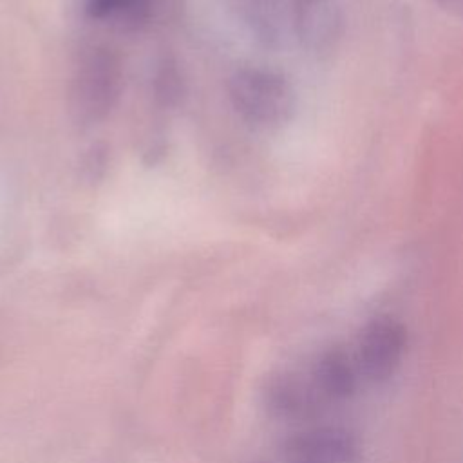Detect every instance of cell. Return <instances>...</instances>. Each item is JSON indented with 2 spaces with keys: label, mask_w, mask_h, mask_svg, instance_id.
Segmentation results:
<instances>
[{
  "label": "cell",
  "mask_w": 463,
  "mask_h": 463,
  "mask_svg": "<svg viewBox=\"0 0 463 463\" xmlns=\"http://www.w3.org/2000/svg\"><path fill=\"white\" fill-rule=\"evenodd\" d=\"M156 90L157 96L165 101V103H174L179 99L181 96V76L177 72L175 67L172 65H163L161 71L156 76Z\"/></svg>",
  "instance_id": "10"
},
{
  "label": "cell",
  "mask_w": 463,
  "mask_h": 463,
  "mask_svg": "<svg viewBox=\"0 0 463 463\" xmlns=\"http://www.w3.org/2000/svg\"><path fill=\"white\" fill-rule=\"evenodd\" d=\"M235 112L250 125L275 128L288 123L295 110V92L289 81L268 69H239L228 83Z\"/></svg>",
  "instance_id": "1"
},
{
  "label": "cell",
  "mask_w": 463,
  "mask_h": 463,
  "mask_svg": "<svg viewBox=\"0 0 463 463\" xmlns=\"http://www.w3.org/2000/svg\"><path fill=\"white\" fill-rule=\"evenodd\" d=\"M85 11L96 20H112L119 27L136 29L150 14V0H87Z\"/></svg>",
  "instance_id": "8"
},
{
  "label": "cell",
  "mask_w": 463,
  "mask_h": 463,
  "mask_svg": "<svg viewBox=\"0 0 463 463\" xmlns=\"http://www.w3.org/2000/svg\"><path fill=\"white\" fill-rule=\"evenodd\" d=\"M121 69L107 51L90 52L78 67L71 89V110L80 125L101 121L119 96Z\"/></svg>",
  "instance_id": "2"
},
{
  "label": "cell",
  "mask_w": 463,
  "mask_h": 463,
  "mask_svg": "<svg viewBox=\"0 0 463 463\" xmlns=\"http://www.w3.org/2000/svg\"><path fill=\"white\" fill-rule=\"evenodd\" d=\"M250 22L262 40H275L280 33V13L277 0H250Z\"/></svg>",
  "instance_id": "9"
},
{
  "label": "cell",
  "mask_w": 463,
  "mask_h": 463,
  "mask_svg": "<svg viewBox=\"0 0 463 463\" xmlns=\"http://www.w3.org/2000/svg\"><path fill=\"white\" fill-rule=\"evenodd\" d=\"M295 29L300 42L315 52L329 51L344 22L342 0H293Z\"/></svg>",
  "instance_id": "5"
},
{
  "label": "cell",
  "mask_w": 463,
  "mask_h": 463,
  "mask_svg": "<svg viewBox=\"0 0 463 463\" xmlns=\"http://www.w3.org/2000/svg\"><path fill=\"white\" fill-rule=\"evenodd\" d=\"M407 349V329L392 317H376L360 331L354 362L360 376L380 385L391 380Z\"/></svg>",
  "instance_id": "3"
},
{
  "label": "cell",
  "mask_w": 463,
  "mask_h": 463,
  "mask_svg": "<svg viewBox=\"0 0 463 463\" xmlns=\"http://www.w3.org/2000/svg\"><path fill=\"white\" fill-rule=\"evenodd\" d=\"M358 367L354 356L340 347L324 351L313 365L311 380L327 402H340L353 396L358 385Z\"/></svg>",
  "instance_id": "7"
},
{
  "label": "cell",
  "mask_w": 463,
  "mask_h": 463,
  "mask_svg": "<svg viewBox=\"0 0 463 463\" xmlns=\"http://www.w3.org/2000/svg\"><path fill=\"white\" fill-rule=\"evenodd\" d=\"M326 402L315 382L298 374H282L268 389V405L273 414L291 421H306L318 416Z\"/></svg>",
  "instance_id": "6"
},
{
  "label": "cell",
  "mask_w": 463,
  "mask_h": 463,
  "mask_svg": "<svg viewBox=\"0 0 463 463\" xmlns=\"http://www.w3.org/2000/svg\"><path fill=\"white\" fill-rule=\"evenodd\" d=\"M282 459L284 463H360L362 441L345 427H309L284 441Z\"/></svg>",
  "instance_id": "4"
}]
</instances>
